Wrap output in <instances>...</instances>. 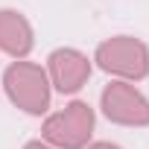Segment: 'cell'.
Returning <instances> with one entry per match:
<instances>
[{"mask_svg": "<svg viewBox=\"0 0 149 149\" xmlns=\"http://www.w3.org/2000/svg\"><path fill=\"white\" fill-rule=\"evenodd\" d=\"M3 91L12 105H18L21 111H26L32 117H41L50 111L53 88L47 79V70L35 61H26V58L12 61L3 70Z\"/></svg>", "mask_w": 149, "mask_h": 149, "instance_id": "1", "label": "cell"}, {"mask_svg": "<svg viewBox=\"0 0 149 149\" xmlns=\"http://www.w3.org/2000/svg\"><path fill=\"white\" fill-rule=\"evenodd\" d=\"M97 114L85 100H73L61 111L47 114L41 126V140L53 149H85L94 137Z\"/></svg>", "mask_w": 149, "mask_h": 149, "instance_id": "2", "label": "cell"}, {"mask_svg": "<svg viewBox=\"0 0 149 149\" xmlns=\"http://www.w3.org/2000/svg\"><path fill=\"white\" fill-rule=\"evenodd\" d=\"M85 149H123V146H117V143H111V140H94V143H88Z\"/></svg>", "mask_w": 149, "mask_h": 149, "instance_id": "7", "label": "cell"}, {"mask_svg": "<svg viewBox=\"0 0 149 149\" xmlns=\"http://www.w3.org/2000/svg\"><path fill=\"white\" fill-rule=\"evenodd\" d=\"M94 61L100 70L111 73V76H117L123 82H140L149 76V47L134 35L105 38L97 47Z\"/></svg>", "mask_w": 149, "mask_h": 149, "instance_id": "3", "label": "cell"}, {"mask_svg": "<svg viewBox=\"0 0 149 149\" xmlns=\"http://www.w3.org/2000/svg\"><path fill=\"white\" fill-rule=\"evenodd\" d=\"M100 108L117 126H132V129L149 126V100L134 88V82L123 79L108 82L100 94Z\"/></svg>", "mask_w": 149, "mask_h": 149, "instance_id": "4", "label": "cell"}, {"mask_svg": "<svg viewBox=\"0 0 149 149\" xmlns=\"http://www.w3.org/2000/svg\"><path fill=\"white\" fill-rule=\"evenodd\" d=\"M32 47H35V32L26 15L18 9H0V50L18 61L26 58Z\"/></svg>", "mask_w": 149, "mask_h": 149, "instance_id": "6", "label": "cell"}, {"mask_svg": "<svg viewBox=\"0 0 149 149\" xmlns=\"http://www.w3.org/2000/svg\"><path fill=\"white\" fill-rule=\"evenodd\" d=\"M91 58L76 47H58L47 56V79L58 94H76L91 79Z\"/></svg>", "mask_w": 149, "mask_h": 149, "instance_id": "5", "label": "cell"}, {"mask_svg": "<svg viewBox=\"0 0 149 149\" xmlns=\"http://www.w3.org/2000/svg\"><path fill=\"white\" fill-rule=\"evenodd\" d=\"M24 149H53V146H50V143H44V140H29Z\"/></svg>", "mask_w": 149, "mask_h": 149, "instance_id": "8", "label": "cell"}]
</instances>
